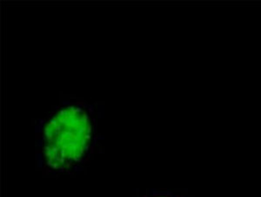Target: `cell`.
<instances>
[{"instance_id":"obj_1","label":"cell","mask_w":261,"mask_h":197,"mask_svg":"<svg viewBox=\"0 0 261 197\" xmlns=\"http://www.w3.org/2000/svg\"><path fill=\"white\" fill-rule=\"evenodd\" d=\"M92 132L91 119L83 108L68 106L57 112L44 132L47 164L65 169L79 162L89 147Z\"/></svg>"},{"instance_id":"obj_2","label":"cell","mask_w":261,"mask_h":197,"mask_svg":"<svg viewBox=\"0 0 261 197\" xmlns=\"http://www.w3.org/2000/svg\"><path fill=\"white\" fill-rule=\"evenodd\" d=\"M154 197H170V196H166V195H160V196H154Z\"/></svg>"}]
</instances>
